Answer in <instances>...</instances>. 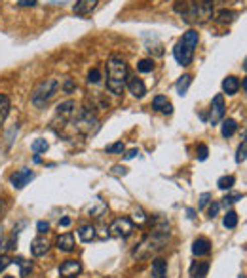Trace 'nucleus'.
<instances>
[{
    "label": "nucleus",
    "instance_id": "39",
    "mask_svg": "<svg viewBox=\"0 0 247 278\" xmlns=\"http://www.w3.org/2000/svg\"><path fill=\"white\" fill-rule=\"evenodd\" d=\"M209 198H211V194H209V192H204V194L200 196V208H205L207 202H209Z\"/></svg>",
    "mask_w": 247,
    "mask_h": 278
},
{
    "label": "nucleus",
    "instance_id": "43",
    "mask_svg": "<svg viewBox=\"0 0 247 278\" xmlns=\"http://www.w3.org/2000/svg\"><path fill=\"white\" fill-rule=\"evenodd\" d=\"M17 4H19L21 8H29V6H34V4H36V0H19Z\"/></svg>",
    "mask_w": 247,
    "mask_h": 278
},
{
    "label": "nucleus",
    "instance_id": "3",
    "mask_svg": "<svg viewBox=\"0 0 247 278\" xmlns=\"http://www.w3.org/2000/svg\"><path fill=\"white\" fill-rule=\"evenodd\" d=\"M179 12L187 23H205L213 19V2H183V10Z\"/></svg>",
    "mask_w": 247,
    "mask_h": 278
},
{
    "label": "nucleus",
    "instance_id": "45",
    "mask_svg": "<svg viewBox=\"0 0 247 278\" xmlns=\"http://www.w3.org/2000/svg\"><path fill=\"white\" fill-rule=\"evenodd\" d=\"M137 155H139V151H137V149H131V151H128V153L124 155V158H126V160H131V158H135Z\"/></svg>",
    "mask_w": 247,
    "mask_h": 278
},
{
    "label": "nucleus",
    "instance_id": "42",
    "mask_svg": "<svg viewBox=\"0 0 247 278\" xmlns=\"http://www.w3.org/2000/svg\"><path fill=\"white\" fill-rule=\"evenodd\" d=\"M112 172H114V174H118V175H126L128 174V168H124V166H114V168H112Z\"/></svg>",
    "mask_w": 247,
    "mask_h": 278
},
{
    "label": "nucleus",
    "instance_id": "2",
    "mask_svg": "<svg viewBox=\"0 0 247 278\" xmlns=\"http://www.w3.org/2000/svg\"><path fill=\"white\" fill-rule=\"evenodd\" d=\"M198 40H200L198 31L190 29V31H187L185 35L181 36L179 42L175 44V48H173V57H175V61L179 63L181 67H187V65L192 63L194 48L198 46Z\"/></svg>",
    "mask_w": 247,
    "mask_h": 278
},
{
    "label": "nucleus",
    "instance_id": "33",
    "mask_svg": "<svg viewBox=\"0 0 247 278\" xmlns=\"http://www.w3.org/2000/svg\"><path fill=\"white\" fill-rule=\"evenodd\" d=\"M247 158V139L239 145V149H238V155H236V162H243Z\"/></svg>",
    "mask_w": 247,
    "mask_h": 278
},
{
    "label": "nucleus",
    "instance_id": "27",
    "mask_svg": "<svg viewBox=\"0 0 247 278\" xmlns=\"http://www.w3.org/2000/svg\"><path fill=\"white\" fill-rule=\"evenodd\" d=\"M222 225L226 227V229H234V227L238 225V214L230 210V212H226V216L222 219Z\"/></svg>",
    "mask_w": 247,
    "mask_h": 278
},
{
    "label": "nucleus",
    "instance_id": "18",
    "mask_svg": "<svg viewBox=\"0 0 247 278\" xmlns=\"http://www.w3.org/2000/svg\"><path fill=\"white\" fill-rule=\"evenodd\" d=\"M209 272V263L207 261H194L190 267V276L192 278H205Z\"/></svg>",
    "mask_w": 247,
    "mask_h": 278
},
{
    "label": "nucleus",
    "instance_id": "34",
    "mask_svg": "<svg viewBox=\"0 0 247 278\" xmlns=\"http://www.w3.org/2000/svg\"><path fill=\"white\" fill-rule=\"evenodd\" d=\"M99 80H101V73L97 69H92L88 73V82H90V84H97Z\"/></svg>",
    "mask_w": 247,
    "mask_h": 278
},
{
    "label": "nucleus",
    "instance_id": "20",
    "mask_svg": "<svg viewBox=\"0 0 247 278\" xmlns=\"http://www.w3.org/2000/svg\"><path fill=\"white\" fill-rule=\"evenodd\" d=\"M168 274V265H166V261L162 257H156L152 261V276L154 278H166Z\"/></svg>",
    "mask_w": 247,
    "mask_h": 278
},
{
    "label": "nucleus",
    "instance_id": "46",
    "mask_svg": "<svg viewBox=\"0 0 247 278\" xmlns=\"http://www.w3.org/2000/svg\"><path fill=\"white\" fill-rule=\"evenodd\" d=\"M70 225V218H63L59 221V227H68Z\"/></svg>",
    "mask_w": 247,
    "mask_h": 278
},
{
    "label": "nucleus",
    "instance_id": "17",
    "mask_svg": "<svg viewBox=\"0 0 247 278\" xmlns=\"http://www.w3.org/2000/svg\"><path fill=\"white\" fill-rule=\"evenodd\" d=\"M74 246H76V240H74V236L70 235V233H65V235H61L57 238V248H59L61 252H74Z\"/></svg>",
    "mask_w": 247,
    "mask_h": 278
},
{
    "label": "nucleus",
    "instance_id": "7",
    "mask_svg": "<svg viewBox=\"0 0 247 278\" xmlns=\"http://www.w3.org/2000/svg\"><path fill=\"white\" fill-rule=\"evenodd\" d=\"M133 233V221L129 218H118L114 219L109 227V235L116 236V238H128Z\"/></svg>",
    "mask_w": 247,
    "mask_h": 278
},
{
    "label": "nucleus",
    "instance_id": "8",
    "mask_svg": "<svg viewBox=\"0 0 247 278\" xmlns=\"http://www.w3.org/2000/svg\"><path fill=\"white\" fill-rule=\"evenodd\" d=\"M224 113H226V105H224V97L222 94H217L211 101V111H209V122L211 124H219V122L224 118Z\"/></svg>",
    "mask_w": 247,
    "mask_h": 278
},
{
    "label": "nucleus",
    "instance_id": "26",
    "mask_svg": "<svg viewBox=\"0 0 247 278\" xmlns=\"http://www.w3.org/2000/svg\"><path fill=\"white\" fill-rule=\"evenodd\" d=\"M234 183H236V177H234V175H224V177H221V179L217 181V187H219L221 191H230L232 187H234Z\"/></svg>",
    "mask_w": 247,
    "mask_h": 278
},
{
    "label": "nucleus",
    "instance_id": "36",
    "mask_svg": "<svg viewBox=\"0 0 247 278\" xmlns=\"http://www.w3.org/2000/svg\"><path fill=\"white\" fill-rule=\"evenodd\" d=\"M63 90L67 92V94H72L74 90H76V84H74V80L72 79H67L65 82H63Z\"/></svg>",
    "mask_w": 247,
    "mask_h": 278
},
{
    "label": "nucleus",
    "instance_id": "10",
    "mask_svg": "<svg viewBox=\"0 0 247 278\" xmlns=\"http://www.w3.org/2000/svg\"><path fill=\"white\" fill-rule=\"evenodd\" d=\"M80 272H82V265H80V261H76V259L65 261V263L59 267V274L63 278H76Z\"/></svg>",
    "mask_w": 247,
    "mask_h": 278
},
{
    "label": "nucleus",
    "instance_id": "23",
    "mask_svg": "<svg viewBox=\"0 0 247 278\" xmlns=\"http://www.w3.org/2000/svg\"><path fill=\"white\" fill-rule=\"evenodd\" d=\"M190 84H192V77H190V75H183V77L177 80V84H175V88H177V94H179V96H187Z\"/></svg>",
    "mask_w": 247,
    "mask_h": 278
},
{
    "label": "nucleus",
    "instance_id": "9",
    "mask_svg": "<svg viewBox=\"0 0 247 278\" xmlns=\"http://www.w3.org/2000/svg\"><path fill=\"white\" fill-rule=\"evenodd\" d=\"M76 113V103L72 101V99H67V101H63V103L57 105V109H55V114H57V118H61V122H67L70 120L72 116Z\"/></svg>",
    "mask_w": 247,
    "mask_h": 278
},
{
    "label": "nucleus",
    "instance_id": "13",
    "mask_svg": "<svg viewBox=\"0 0 247 278\" xmlns=\"http://www.w3.org/2000/svg\"><path fill=\"white\" fill-rule=\"evenodd\" d=\"M209 252H211V242L207 238H196L192 242V253L196 257H205V255H209Z\"/></svg>",
    "mask_w": 247,
    "mask_h": 278
},
{
    "label": "nucleus",
    "instance_id": "32",
    "mask_svg": "<svg viewBox=\"0 0 247 278\" xmlns=\"http://www.w3.org/2000/svg\"><path fill=\"white\" fill-rule=\"evenodd\" d=\"M124 143H122V141H116V143H112V145H107V153H112V155H114V153H118V155H122V153H124Z\"/></svg>",
    "mask_w": 247,
    "mask_h": 278
},
{
    "label": "nucleus",
    "instance_id": "11",
    "mask_svg": "<svg viewBox=\"0 0 247 278\" xmlns=\"http://www.w3.org/2000/svg\"><path fill=\"white\" fill-rule=\"evenodd\" d=\"M34 177V174L29 170V168H23V170H19V172H16V174H12V177H10V183L16 187V189H23L25 185H29V181Z\"/></svg>",
    "mask_w": 247,
    "mask_h": 278
},
{
    "label": "nucleus",
    "instance_id": "14",
    "mask_svg": "<svg viewBox=\"0 0 247 278\" xmlns=\"http://www.w3.org/2000/svg\"><path fill=\"white\" fill-rule=\"evenodd\" d=\"M128 90H129V94L131 96H135V97H143L146 94V86H145V82L141 79H137V77H131V79H128Z\"/></svg>",
    "mask_w": 247,
    "mask_h": 278
},
{
    "label": "nucleus",
    "instance_id": "12",
    "mask_svg": "<svg viewBox=\"0 0 247 278\" xmlns=\"http://www.w3.org/2000/svg\"><path fill=\"white\" fill-rule=\"evenodd\" d=\"M48 252H50V242L46 238H42V236L34 238L33 244H31V253H33L34 257H42Z\"/></svg>",
    "mask_w": 247,
    "mask_h": 278
},
{
    "label": "nucleus",
    "instance_id": "29",
    "mask_svg": "<svg viewBox=\"0 0 247 278\" xmlns=\"http://www.w3.org/2000/svg\"><path fill=\"white\" fill-rule=\"evenodd\" d=\"M105 212H107V206L103 204L101 200H97V204H95V206H92V208L88 210V214H90L92 218H101Z\"/></svg>",
    "mask_w": 247,
    "mask_h": 278
},
{
    "label": "nucleus",
    "instance_id": "1",
    "mask_svg": "<svg viewBox=\"0 0 247 278\" xmlns=\"http://www.w3.org/2000/svg\"><path fill=\"white\" fill-rule=\"evenodd\" d=\"M129 79V69L128 63L122 59L120 55H111L109 61H107V90L114 94V96H120L124 92V88L128 84Z\"/></svg>",
    "mask_w": 247,
    "mask_h": 278
},
{
    "label": "nucleus",
    "instance_id": "31",
    "mask_svg": "<svg viewBox=\"0 0 247 278\" xmlns=\"http://www.w3.org/2000/svg\"><path fill=\"white\" fill-rule=\"evenodd\" d=\"M137 69H139V73H150V71H154V61H152V59H143V61H139Z\"/></svg>",
    "mask_w": 247,
    "mask_h": 278
},
{
    "label": "nucleus",
    "instance_id": "50",
    "mask_svg": "<svg viewBox=\"0 0 247 278\" xmlns=\"http://www.w3.org/2000/svg\"><path fill=\"white\" fill-rule=\"evenodd\" d=\"M4 278H14V276H4Z\"/></svg>",
    "mask_w": 247,
    "mask_h": 278
},
{
    "label": "nucleus",
    "instance_id": "5",
    "mask_svg": "<svg viewBox=\"0 0 247 278\" xmlns=\"http://www.w3.org/2000/svg\"><path fill=\"white\" fill-rule=\"evenodd\" d=\"M168 236H170L168 227H163V229H156L152 235H148L145 240L141 242V246L133 252V255H135V257H145V255H148L150 252L160 250L163 244H166V240H168Z\"/></svg>",
    "mask_w": 247,
    "mask_h": 278
},
{
    "label": "nucleus",
    "instance_id": "21",
    "mask_svg": "<svg viewBox=\"0 0 247 278\" xmlns=\"http://www.w3.org/2000/svg\"><path fill=\"white\" fill-rule=\"evenodd\" d=\"M10 109H12V103H10V97L4 96V94H0V126L6 122L10 114Z\"/></svg>",
    "mask_w": 247,
    "mask_h": 278
},
{
    "label": "nucleus",
    "instance_id": "25",
    "mask_svg": "<svg viewBox=\"0 0 247 278\" xmlns=\"http://www.w3.org/2000/svg\"><path fill=\"white\" fill-rule=\"evenodd\" d=\"M236 16H238V14H236L234 10H221V12L217 14V21H219V23H232V21L236 19Z\"/></svg>",
    "mask_w": 247,
    "mask_h": 278
},
{
    "label": "nucleus",
    "instance_id": "16",
    "mask_svg": "<svg viewBox=\"0 0 247 278\" xmlns=\"http://www.w3.org/2000/svg\"><path fill=\"white\" fill-rule=\"evenodd\" d=\"M152 107L158 111V113H162V114H171L173 113V105H171V101L166 96H156L154 97Z\"/></svg>",
    "mask_w": 247,
    "mask_h": 278
},
{
    "label": "nucleus",
    "instance_id": "30",
    "mask_svg": "<svg viewBox=\"0 0 247 278\" xmlns=\"http://www.w3.org/2000/svg\"><path fill=\"white\" fill-rule=\"evenodd\" d=\"M16 263L21 267V276L31 274V270H33V263H31V261H25V259H21V257H17Z\"/></svg>",
    "mask_w": 247,
    "mask_h": 278
},
{
    "label": "nucleus",
    "instance_id": "37",
    "mask_svg": "<svg viewBox=\"0 0 247 278\" xmlns=\"http://www.w3.org/2000/svg\"><path fill=\"white\" fill-rule=\"evenodd\" d=\"M36 229H38L40 235H44V233L50 231V223H48V221H38V223H36Z\"/></svg>",
    "mask_w": 247,
    "mask_h": 278
},
{
    "label": "nucleus",
    "instance_id": "19",
    "mask_svg": "<svg viewBox=\"0 0 247 278\" xmlns=\"http://www.w3.org/2000/svg\"><path fill=\"white\" fill-rule=\"evenodd\" d=\"M239 86H241V84H239L238 77H226V79L222 80V90H224V94H228V96L238 94Z\"/></svg>",
    "mask_w": 247,
    "mask_h": 278
},
{
    "label": "nucleus",
    "instance_id": "41",
    "mask_svg": "<svg viewBox=\"0 0 247 278\" xmlns=\"http://www.w3.org/2000/svg\"><path fill=\"white\" fill-rule=\"evenodd\" d=\"M10 263H12V259H10V257H6V255H0V270L6 269Z\"/></svg>",
    "mask_w": 247,
    "mask_h": 278
},
{
    "label": "nucleus",
    "instance_id": "47",
    "mask_svg": "<svg viewBox=\"0 0 247 278\" xmlns=\"http://www.w3.org/2000/svg\"><path fill=\"white\" fill-rule=\"evenodd\" d=\"M243 92H245V94H247V77H245V79H243Z\"/></svg>",
    "mask_w": 247,
    "mask_h": 278
},
{
    "label": "nucleus",
    "instance_id": "48",
    "mask_svg": "<svg viewBox=\"0 0 247 278\" xmlns=\"http://www.w3.org/2000/svg\"><path fill=\"white\" fill-rule=\"evenodd\" d=\"M194 2H213V0H194Z\"/></svg>",
    "mask_w": 247,
    "mask_h": 278
},
{
    "label": "nucleus",
    "instance_id": "6",
    "mask_svg": "<svg viewBox=\"0 0 247 278\" xmlns=\"http://www.w3.org/2000/svg\"><path fill=\"white\" fill-rule=\"evenodd\" d=\"M97 130H99V120L95 118V114H92V111L84 109L76 118V131H80L82 135H94Z\"/></svg>",
    "mask_w": 247,
    "mask_h": 278
},
{
    "label": "nucleus",
    "instance_id": "24",
    "mask_svg": "<svg viewBox=\"0 0 247 278\" xmlns=\"http://www.w3.org/2000/svg\"><path fill=\"white\" fill-rule=\"evenodd\" d=\"M78 236L82 242H92L95 238V227L94 225H82L78 231Z\"/></svg>",
    "mask_w": 247,
    "mask_h": 278
},
{
    "label": "nucleus",
    "instance_id": "49",
    "mask_svg": "<svg viewBox=\"0 0 247 278\" xmlns=\"http://www.w3.org/2000/svg\"><path fill=\"white\" fill-rule=\"evenodd\" d=\"M243 69H245V71H247V59H245V61H243Z\"/></svg>",
    "mask_w": 247,
    "mask_h": 278
},
{
    "label": "nucleus",
    "instance_id": "38",
    "mask_svg": "<svg viewBox=\"0 0 247 278\" xmlns=\"http://www.w3.org/2000/svg\"><path fill=\"white\" fill-rule=\"evenodd\" d=\"M239 198H241L239 194H232V196H226V198H222V204H224V206H228V204H234V202H238Z\"/></svg>",
    "mask_w": 247,
    "mask_h": 278
},
{
    "label": "nucleus",
    "instance_id": "28",
    "mask_svg": "<svg viewBox=\"0 0 247 278\" xmlns=\"http://www.w3.org/2000/svg\"><path fill=\"white\" fill-rule=\"evenodd\" d=\"M48 141L46 139H34L33 141V145H31V149H33V153L34 155H40V153H46L48 151Z\"/></svg>",
    "mask_w": 247,
    "mask_h": 278
},
{
    "label": "nucleus",
    "instance_id": "44",
    "mask_svg": "<svg viewBox=\"0 0 247 278\" xmlns=\"http://www.w3.org/2000/svg\"><path fill=\"white\" fill-rule=\"evenodd\" d=\"M6 210H8V204H6V200L0 198V219L4 218V214H6Z\"/></svg>",
    "mask_w": 247,
    "mask_h": 278
},
{
    "label": "nucleus",
    "instance_id": "4",
    "mask_svg": "<svg viewBox=\"0 0 247 278\" xmlns=\"http://www.w3.org/2000/svg\"><path fill=\"white\" fill-rule=\"evenodd\" d=\"M61 88L59 80L57 79H44L42 82H38L36 88L33 90V96H31V101H33L34 107L38 109H44L51 97L57 94V90Z\"/></svg>",
    "mask_w": 247,
    "mask_h": 278
},
{
    "label": "nucleus",
    "instance_id": "22",
    "mask_svg": "<svg viewBox=\"0 0 247 278\" xmlns=\"http://www.w3.org/2000/svg\"><path fill=\"white\" fill-rule=\"evenodd\" d=\"M236 130H238V122L234 120V118H226V120L222 122V128H221L222 137H232L236 133Z\"/></svg>",
    "mask_w": 247,
    "mask_h": 278
},
{
    "label": "nucleus",
    "instance_id": "15",
    "mask_svg": "<svg viewBox=\"0 0 247 278\" xmlns=\"http://www.w3.org/2000/svg\"><path fill=\"white\" fill-rule=\"evenodd\" d=\"M95 8H97V0H76L74 14L76 16H90Z\"/></svg>",
    "mask_w": 247,
    "mask_h": 278
},
{
    "label": "nucleus",
    "instance_id": "35",
    "mask_svg": "<svg viewBox=\"0 0 247 278\" xmlns=\"http://www.w3.org/2000/svg\"><path fill=\"white\" fill-rule=\"evenodd\" d=\"M207 155H209V149H207V145H198V149H196V157H198V160H205L207 158Z\"/></svg>",
    "mask_w": 247,
    "mask_h": 278
},
{
    "label": "nucleus",
    "instance_id": "40",
    "mask_svg": "<svg viewBox=\"0 0 247 278\" xmlns=\"http://www.w3.org/2000/svg\"><path fill=\"white\" fill-rule=\"evenodd\" d=\"M219 210H221V204H219V202L211 204V208H209V218H215V216L219 214Z\"/></svg>",
    "mask_w": 247,
    "mask_h": 278
}]
</instances>
